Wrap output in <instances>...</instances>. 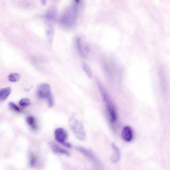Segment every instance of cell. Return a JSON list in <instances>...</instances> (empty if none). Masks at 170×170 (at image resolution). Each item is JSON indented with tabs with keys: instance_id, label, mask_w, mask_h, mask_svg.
I'll return each instance as SVG.
<instances>
[{
	"instance_id": "16",
	"label": "cell",
	"mask_w": 170,
	"mask_h": 170,
	"mask_svg": "<svg viewBox=\"0 0 170 170\" xmlns=\"http://www.w3.org/2000/svg\"><path fill=\"white\" fill-rule=\"evenodd\" d=\"M20 74L18 73H12L8 76V80L11 82H16L19 81L21 78Z\"/></svg>"
},
{
	"instance_id": "15",
	"label": "cell",
	"mask_w": 170,
	"mask_h": 170,
	"mask_svg": "<svg viewBox=\"0 0 170 170\" xmlns=\"http://www.w3.org/2000/svg\"><path fill=\"white\" fill-rule=\"evenodd\" d=\"M82 67L87 76L89 78H92L93 75L92 72L88 65L84 62H83L82 64Z\"/></svg>"
},
{
	"instance_id": "6",
	"label": "cell",
	"mask_w": 170,
	"mask_h": 170,
	"mask_svg": "<svg viewBox=\"0 0 170 170\" xmlns=\"http://www.w3.org/2000/svg\"><path fill=\"white\" fill-rule=\"evenodd\" d=\"M84 42L82 38L80 37L77 38L76 40L77 48L81 55L85 56L86 54L89 52V48L88 46Z\"/></svg>"
},
{
	"instance_id": "2",
	"label": "cell",
	"mask_w": 170,
	"mask_h": 170,
	"mask_svg": "<svg viewBox=\"0 0 170 170\" xmlns=\"http://www.w3.org/2000/svg\"><path fill=\"white\" fill-rule=\"evenodd\" d=\"M97 84L102 100L104 103L108 111L110 120L111 122L115 123L116 122L117 119V115L116 109L110 97L102 84L98 81L97 82Z\"/></svg>"
},
{
	"instance_id": "3",
	"label": "cell",
	"mask_w": 170,
	"mask_h": 170,
	"mask_svg": "<svg viewBox=\"0 0 170 170\" xmlns=\"http://www.w3.org/2000/svg\"><path fill=\"white\" fill-rule=\"evenodd\" d=\"M38 98L46 101L48 107L52 108L54 105V101L50 85L43 84L40 85L37 91Z\"/></svg>"
},
{
	"instance_id": "18",
	"label": "cell",
	"mask_w": 170,
	"mask_h": 170,
	"mask_svg": "<svg viewBox=\"0 0 170 170\" xmlns=\"http://www.w3.org/2000/svg\"><path fill=\"white\" fill-rule=\"evenodd\" d=\"M9 106L12 109H13V110L16 111V112H21V110L19 107L14 102H10L9 103Z\"/></svg>"
},
{
	"instance_id": "1",
	"label": "cell",
	"mask_w": 170,
	"mask_h": 170,
	"mask_svg": "<svg viewBox=\"0 0 170 170\" xmlns=\"http://www.w3.org/2000/svg\"><path fill=\"white\" fill-rule=\"evenodd\" d=\"M77 2H74L68 7L62 13L60 23L66 27H71L76 24L78 15L79 7Z\"/></svg>"
},
{
	"instance_id": "14",
	"label": "cell",
	"mask_w": 170,
	"mask_h": 170,
	"mask_svg": "<svg viewBox=\"0 0 170 170\" xmlns=\"http://www.w3.org/2000/svg\"><path fill=\"white\" fill-rule=\"evenodd\" d=\"M26 122L29 126L34 130L37 129V126L36 124L35 119L32 116H28L26 118Z\"/></svg>"
},
{
	"instance_id": "19",
	"label": "cell",
	"mask_w": 170,
	"mask_h": 170,
	"mask_svg": "<svg viewBox=\"0 0 170 170\" xmlns=\"http://www.w3.org/2000/svg\"><path fill=\"white\" fill-rule=\"evenodd\" d=\"M36 159L35 156L33 155H32L31 160H30V165L31 167H34L35 164Z\"/></svg>"
},
{
	"instance_id": "13",
	"label": "cell",
	"mask_w": 170,
	"mask_h": 170,
	"mask_svg": "<svg viewBox=\"0 0 170 170\" xmlns=\"http://www.w3.org/2000/svg\"><path fill=\"white\" fill-rule=\"evenodd\" d=\"M11 88L10 87L1 89L0 90V100H6L11 94Z\"/></svg>"
},
{
	"instance_id": "10",
	"label": "cell",
	"mask_w": 170,
	"mask_h": 170,
	"mask_svg": "<svg viewBox=\"0 0 170 170\" xmlns=\"http://www.w3.org/2000/svg\"><path fill=\"white\" fill-rule=\"evenodd\" d=\"M57 9L55 6H52L50 7L46 11L45 15V20L54 22L57 17Z\"/></svg>"
},
{
	"instance_id": "8",
	"label": "cell",
	"mask_w": 170,
	"mask_h": 170,
	"mask_svg": "<svg viewBox=\"0 0 170 170\" xmlns=\"http://www.w3.org/2000/svg\"><path fill=\"white\" fill-rule=\"evenodd\" d=\"M121 136L123 140L127 142L132 140L133 133L132 129L129 126H125L122 129Z\"/></svg>"
},
{
	"instance_id": "9",
	"label": "cell",
	"mask_w": 170,
	"mask_h": 170,
	"mask_svg": "<svg viewBox=\"0 0 170 170\" xmlns=\"http://www.w3.org/2000/svg\"><path fill=\"white\" fill-rule=\"evenodd\" d=\"M48 145L51 149L52 152L56 154L64 155L67 156H69L70 155V153L68 151L62 149L52 141H50L48 143Z\"/></svg>"
},
{
	"instance_id": "5",
	"label": "cell",
	"mask_w": 170,
	"mask_h": 170,
	"mask_svg": "<svg viewBox=\"0 0 170 170\" xmlns=\"http://www.w3.org/2000/svg\"><path fill=\"white\" fill-rule=\"evenodd\" d=\"M54 137L56 141L63 145L68 138V133L64 129L58 127L54 131Z\"/></svg>"
},
{
	"instance_id": "4",
	"label": "cell",
	"mask_w": 170,
	"mask_h": 170,
	"mask_svg": "<svg viewBox=\"0 0 170 170\" xmlns=\"http://www.w3.org/2000/svg\"><path fill=\"white\" fill-rule=\"evenodd\" d=\"M70 126L77 138L84 141L86 138V133L84 127L79 121L75 117L72 116L69 121Z\"/></svg>"
},
{
	"instance_id": "7",
	"label": "cell",
	"mask_w": 170,
	"mask_h": 170,
	"mask_svg": "<svg viewBox=\"0 0 170 170\" xmlns=\"http://www.w3.org/2000/svg\"><path fill=\"white\" fill-rule=\"evenodd\" d=\"M46 32L49 43L51 45L54 35V27L53 22L45 21Z\"/></svg>"
},
{
	"instance_id": "11",
	"label": "cell",
	"mask_w": 170,
	"mask_h": 170,
	"mask_svg": "<svg viewBox=\"0 0 170 170\" xmlns=\"http://www.w3.org/2000/svg\"><path fill=\"white\" fill-rule=\"evenodd\" d=\"M112 147L113 153L111 157V160L113 163H118L120 159V151L118 147L114 143L112 144Z\"/></svg>"
},
{
	"instance_id": "12",
	"label": "cell",
	"mask_w": 170,
	"mask_h": 170,
	"mask_svg": "<svg viewBox=\"0 0 170 170\" xmlns=\"http://www.w3.org/2000/svg\"><path fill=\"white\" fill-rule=\"evenodd\" d=\"M76 149L80 152L83 154L86 157L92 160H95L96 157L92 151L82 146H78L76 147Z\"/></svg>"
},
{
	"instance_id": "17",
	"label": "cell",
	"mask_w": 170,
	"mask_h": 170,
	"mask_svg": "<svg viewBox=\"0 0 170 170\" xmlns=\"http://www.w3.org/2000/svg\"><path fill=\"white\" fill-rule=\"evenodd\" d=\"M31 104V101L30 99L27 98H24L20 100L19 104L21 106L23 107L28 106Z\"/></svg>"
},
{
	"instance_id": "20",
	"label": "cell",
	"mask_w": 170,
	"mask_h": 170,
	"mask_svg": "<svg viewBox=\"0 0 170 170\" xmlns=\"http://www.w3.org/2000/svg\"><path fill=\"white\" fill-rule=\"evenodd\" d=\"M63 145H64V146L66 147H67V148H71L72 147V145L70 143L68 142H66L65 143H64V144Z\"/></svg>"
}]
</instances>
